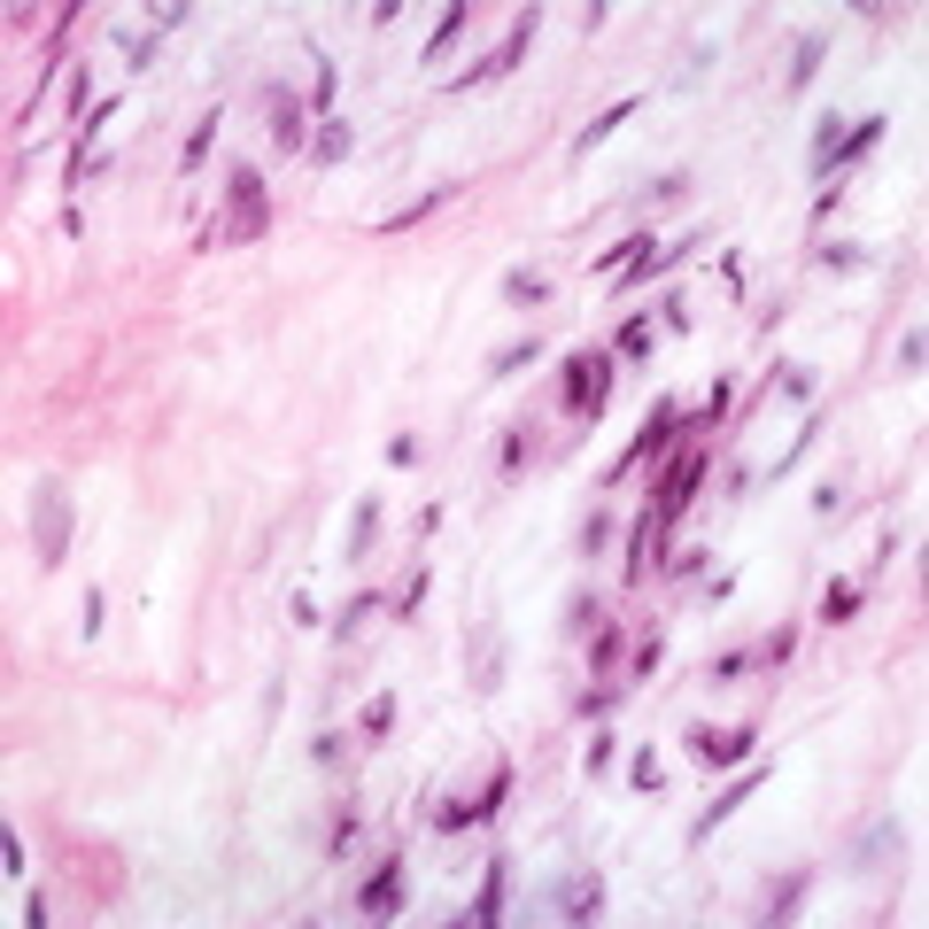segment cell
Masks as SVG:
<instances>
[{
  "label": "cell",
  "mask_w": 929,
  "mask_h": 929,
  "mask_svg": "<svg viewBox=\"0 0 929 929\" xmlns=\"http://www.w3.org/2000/svg\"><path fill=\"white\" fill-rule=\"evenodd\" d=\"M24 527H32V558H39V565H62L70 527H78V512H70V480H62V473H39V480H32Z\"/></svg>",
  "instance_id": "obj_1"
},
{
  "label": "cell",
  "mask_w": 929,
  "mask_h": 929,
  "mask_svg": "<svg viewBox=\"0 0 929 929\" xmlns=\"http://www.w3.org/2000/svg\"><path fill=\"white\" fill-rule=\"evenodd\" d=\"M264 225H272L264 171H257V163H233V171H225V240H257Z\"/></svg>",
  "instance_id": "obj_2"
},
{
  "label": "cell",
  "mask_w": 929,
  "mask_h": 929,
  "mask_svg": "<svg viewBox=\"0 0 929 929\" xmlns=\"http://www.w3.org/2000/svg\"><path fill=\"white\" fill-rule=\"evenodd\" d=\"M674 434H682V403H674V395H658L651 403V418H643V434L620 450V465H605V480H628V473H643L651 457H666V442Z\"/></svg>",
  "instance_id": "obj_3"
},
{
  "label": "cell",
  "mask_w": 929,
  "mask_h": 929,
  "mask_svg": "<svg viewBox=\"0 0 929 929\" xmlns=\"http://www.w3.org/2000/svg\"><path fill=\"white\" fill-rule=\"evenodd\" d=\"M605 395H612V357L605 349H573L565 357V410L573 418H597Z\"/></svg>",
  "instance_id": "obj_4"
},
{
  "label": "cell",
  "mask_w": 929,
  "mask_h": 929,
  "mask_svg": "<svg viewBox=\"0 0 929 929\" xmlns=\"http://www.w3.org/2000/svg\"><path fill=\"white\" fill-rule=\"evenodd\" d=\"M705 473H713V457H705V450H682V457L666 465V480H658V503H651V520H658V527H674V520L690 512V496L705 488Z\"/></svg>",
  "instance_id": "obj_5"
},
{
  "label": "cell",
  "mask_w": 929,
  "mask_h": 929,
  "mask_svg": "<svg viewBox=\"0 0 929 929\" xmlns=\"http://www.w3.org/2000/svg\"><path fill=\"white\" fill-rule=\"evenodd\" d=\"M465 682H473V698H496L503 690V628L496 620H473L465 628Z\"/></svg>",
  "instance_id": "obj_6"
},
{
  "label": "cell",
  "mask_w": 929,
  "mask_h": 929,
  "mask_svg": "<svg viewBox=\"0 0 929 929\" xmlns=\"http://www.w3.org/2000/svg\"><path fill=\"white\" fill-rule=\"evenodd\" d=\"M543 914H550V921H597V914H605V883H597V876H558V883L543 891Z\"/></svg>",
  "instance_id": "obj_7"
},
{
  "label": "cell",
  "mask_w": 929,
  "mask_h": 929,
  "mask_svg": "<svg viewBox=\"0 0 929 929\" xmlns=\"http://www.w3.org/2000/svg\"><path fill=\"white\" fill-rule=\"evenodd\" d=\"M503 790H512V775L496 767L480 798H450V806H434V829H442V836H457V829H480V821H488V813L503 806Z\"/></svg>",
  "instance_id": "obj_8"
},
{
  "label": "cell",
  "mask_w": 929,
  "mask_h": 929,
  "mask_svg": "<svg viewBox=\"0 0 929 929\" xmlns=\"http://www.w3.org/2000/svg\"><path fill=\"white\" fill-rule=\"evenodd\" d=\"M395 906H403V853H388V860L365 876V891H357V914H365V921H388Z\"/></svg>",
  "instance_id": "obj_9"
},
{
  "label": "cell",
  "mask_w": 929,
  "mask_h": 929,
  "mask_svg": "<svg viewBox=\"0 0 929 929\" xmlns=\"http://www.w3.org/2000/svg\"><path fill=\"white\" fill-rule=\"evenodd\" d=\"M759 783H767V775H759V767H743V775H728V790H713V806H705V813L690 821V844H705V836H713V829H720V821H728V813H736V806H743V798H751Z\"/></svg>",
  "instance_id": "obj_10"
},
{
  "label": "cell",
  "mask_w": 929,
  "mask_h": 929,
  "mask_svg": "<svg viewBox=\"0 0 929 929\" xmlns=\"http://www.w3.org/2000/svg\"><path fill=\"white\" fill-rule=\"evenodd\" d=\"M690 751L705 767H743L751 759V728H690Z\"/></svg>",
  "instance_id": "obj_11"
},
{
  "label": "cell",
  "mask_w": 929,
  "mask_h": 929,
  "mask_svg": "<svg viewBox=\"0 0 929 929\" xmlns=\"http://www.w3.org/2000/svg\"><path fill=\"white\" fill-rule=\"evenodd\" d=\"M380 520H388V503H380V488H365V496H357V512H349V543H342V558H349V565H357V558H372Z\"/></svg>",
  "instance_id": "obj_12"
},
{
  "label": "cell",
  "mask_w": 929,
  "mask_h": 929,
  "mask_svg": "<svg viewBox=\"0 0 929 929\" xmlns=\"http://www.w3.org/2000/svg\"><path fill=\"white\" fill-rule=\"evenodd\" d=\"M535 32H543V9H520V16H512V32H503V47L488 55V62H496V78L527 62V47H535Z\"/></svg>",
  "instance_id": "obj_13"
},
{
  "label": "cell",
  "mask_w": 929,
  "mask_h": 929,
  "mask_svg": "<svg viewBox=\"0 0 929 929\" xmlns=\"http://www.w3.org/2000/svg\"><path fill=\"white\" fill-rule=\"evenodd\" d=\"M503 883H512V868H503V860H488V876H480V898H473V929H496L503 921Z\"/></svg>",
  "instance_id": "obj_14"
},
{
  "label": "cell",
  "mask_w": 929,
  "mask_h": 929,
  "mask_svg": "<svg viewBox=\"0 0 929 929\" xmlns=\"http://www.w3.org/2000/svg\"><path fill=\"white\" fill-rule=\"evenodd\" d=\"M898 844H906V829H898V821H876V829L853 844V853H844V868H876V860H891V853H898Z\"/></svg>",
  "instance_id": "obj_15"
},
{
  "label": "cell",
  "mask_w": 929,
  "mask_h": 929,
  "mask_svg": "<svg viewBox=\"0 0 929 929\" xmlns=\"http://www.w3.org/2000/svg\"><path fill=\"white\" fill-rule=\"evenodd\" d=\"M829 62V32H798V47H790V94H806L813 86V70Z\"/></svg>",
  "instance_id": "obj_16"
},
{
  "label": "cell",
  "mask_w": 929,
  "mask_h": 929,
  "mask_svg": "<svg viewBox=\"0 0 929 929\" xmlns=\"http://www.w3.org/2000/svg\"><path fill=\"white\" fill-rule=\"evenodd\" d=\"M635 109H643V102L628 94V102H612L605 117H588V124H581V140H573V155H588V147H605V140H612V132H620V124L635 117Z\"/></svg>",
  "instance_id": "obj_17"
},
{
  "label": "cell",
  "mask_w": 929,
  "mask_h": 929,
  "mask_svg": "<svg viewBox=\"0 0 929 929\" xmlns=\"http://www.w3.org/2000/svg\"><path fill=\"white\" fill-rule=\"evenodd\" d=\"M442 202H457V187H450V179H442V187H427V194H418V202H403L395 217H380V233H403V225H427V217H434Z\"/></svg>",
  "instance_id": "obj_18"
},
{
  "label": "cell",
  "mask_w": 929,
  "mask_h": 929,
  "mask_svg": "<svg viewBox=\"0 0 929 929\" xmlns=\"http://www.w3.org/2000/svg\"><path fill=\"white\" fill-rule=\"evenodd\" d=\"M876 248L868 240H821V272H868Z\"/></svg>",
  "instance_id": "obj_19"
},
{
  "label": "cell",
  "mask_w": 929,
  "mask_h": 929,
  "mask_svg": "<svg viewBox=\"0 0 929 929\" xmlns=\"http://www.w3.org/2000/svg\"><path fill=\"white\" fill-rule=\"evenodd\" d=\"M210 140H217V109H202V117H194V132H187V147H179V171H187V179L210 163Z\"/></svg>",
  "instance_id": "obj_20"
},
{
  "label": "cell",
  "mask_w": 929,
  "mask_h": 929,
  "mask_svg": "<svg viewBox=\"0 0 929 929\" xmlns=\"http://www.w3.org/2000/svg\"><path fill=\"white\" fill-rule=\"evenodd\" d=\"M876 140H883V117H860V124H844V140H836V163H860ZM836 163H829V171H836Z\"/></svg>",
  "instance_id": "obj_21"
},
{
  "label": "cell",
  "mask_w": 929,
  "mask_h": 929,
  "mask_svg": "<svg viewBox=\"0 0 929 929\" xmlns=\"http://www.w3.org/2000/svg\"><path fill=\"white\" fill-rule=\"evenodd\" d=\"M651 248H658V240H651V233H635V240H620V248H605V257H597V272H605V279H620V272H635V264L651 257Z\"/></svg>",
  "instance_id": "obj_22"
},
{
  "label": "cell",
  "mask_w": 929,
  "mask_h": 929,
  "mask_svg": "<svg viewBox=\"0 0 929 929\" xmlns=\"http://www.w3.org/2000/svg\"><path fill=\"white\" fill-rule=\"evenodd\" d=\"M836 140H844V117H821V124H813V155H806V171H813V179H829Z\"/></svg>",
  "instance_id": "obj_23"
},
{
  "label": "cell",
  "mask_w": 929,
  "mask_h": 929,
  "mask_svg": "<svg viewBox=\"0 0 929 929\" xmlns=\"http://www.w3.org/2000/svg\"><path fill=\"white\" fill-rule=\"evenodd\" d=\"M457 39H465V0H450V9H442V24L427 32V62H442Z\"/></svg>",
  "instance_id": "obj_24"
},
{
  "label": "cell",
  "mask_w": 929,
  "mask_h": 929,
  "mask_svg": "<svg viewBox=\"0 0 929 929\" xmlns=\"http://www.w3.org/2000/svg\"><path fill=\"white\" fill-rule=\"evenodd\" d=\"M806 883H813V876H783V883L767 891V906H759V921H790V914H798V898H806Z\"/></svg>",
  "instance_id": "obj_25"
},
{
  "label": "cell",
  "mask_w": 929,
  "mask_h": 929,
  "mask_svg": "<svg viewBox=\"0 0 929 929\" xmlns=\"http://www.w3.org/2000/svg\"><path fill=\"white\" fill-rule=\"evenodd\" d=\"M713 62H720V47H713V39H698V47L682 55V70H674V86H666V94H690V86H698V78H705Z\"/></svg>",
  "instance_id": "obj_26"
},
{
  "label": "cell",
  "mask_w": 929,
  "mask_h": 929,
  "mask_svg": "<svg viewBox=\"0 0 929 929\" xmlns=\"http://www.w3.org/2000/svg\"><path fill=\"white\" fill-rule=\"evenodd\" d=\"M535 357H543V342L527 333V342H512V349H496V357H488V380H512V372H527Z\"/></svg>",
  "instance_id": "obj_27"
},
{
  "label": "cell",
  "mask_w": 929,
  "mask_h": 929,
  "mask_svg": "<svg viewBox=\"0 0 929 929\" xmlns=\"http://www.w3.org/2000/svg\"><path fill=\"white\" fill-rule=\"evenodd\" d=\"M813 442H821V418H806V427H798V442H790V450H783V457L767 465V480H790V473L806 465V450H813Z\"/></svg>",
  "instance_id": "obj_28"
},
{
  "label": "cell",
  "mask_w": 929,
  "mask_h": 929,
  "mask_svg": "<svg viewBox=\"0 0 929 929\" xmlns=\"http://www.w3.org/2000/svg\"><path fill=\"white\" fill-rule=\"evenodd\" d=\"M372 612H380V588H357V597H349L342 612H333V635H357V628H365Z\"/></svg>",
  "instance_id": "obj_29"
},
{
  "label": "cell",
  "mask_w": 929,
  "mask_h": 929,
  "mask_svg": "<svg viewBox=\"0 0 929 929\" xmlns=\"http://www.w3.org/2000/svg\"><path fill=\"white\" fill-rule=\"evenodd\" d=\"M503 302H520V310L527 302H550V279L543 272H503Z\"/></svg>",
  "instance_id": "obj_30"
},
{
  "label": "cell",
  "mask_w": 929,
  "mask_h": 929,
  "mask_svg": "<svg viewBox=\"0 0 929 929\" xmlns=\"http://www.w3.org/2000/svg\"><path fill=\"white\" fill-rule=\"evenodd\" d=\"M853 612H860V588H853V581H829V597H821V620H829V628H844Z\"/></svg>",
  "instance_id": "obj_31"
},
{
  "label": "cell",
  "mask_w": 929,
  "mask_h": 929,
  "mask_svg": "<svg viewBox=\"0 0 929 929\" xmlns=\"http://www.w3.org/2000/svg\"><path fill=\"white\" fill-rule=\"evenodd\" d=\"M427 588H434V573H410V581L395 588V597H388V612H395V620H418V605H427Z\"/></svg>",
  "instance_id": "obj_32"
},
{
  "label": "cell",
  "mask_w": 929,
  "mask_h": 929,
  "mask_svg": "<svg viewBox=\"0 0 929 929\" xmlns=\"http://www.w3.org/2000/svg\"><path fill=\"white\" fill-rule=\"evenodd\" d=\"M272 132H279V147H302V102H287V86L272 102Z\"/></svg>",
  "instance_id": "obj_33"
},
{
  "label": "cell",
  "mask_w": 929,
  "mask_h": 929,
  "mask_svg": "<svg viewBox=\"0 0 929 929\" xmlns=\"http://www.w3.org/2000/svg\"><path fill=\"white\" fill-rule=\"evenodd\" d=\"M333 94H342V78H333V62L310 47V109H333Z\"/></svg>",
  "instance_id": "obj_34"
},
{
  "label": "cell",
  "mask_w": 929,
  "mask_h": 929,
  "mask_svg": "<svg viewBox=\"0 0 929 929\" xmlns=\"http://www.w3.org/2000/svg\"><path fill=\"white\" fill-rule=\"evenodd\" d=\"M349 147H357V132H349V124H325V132L310 140V163H342Z\"/></svg>",
  "instance_id": "obj_35"
},
{
  "label": "cell",
  "mask_w": 929,
  "mask_h": 929,
  "mask_svg": "<svg viewBox=\"0 0 929 929\" xmlns=\"http://www.w3.org/2000/svg\"><path fill=\"white\" fill-rule=\"evenodd\" d=\"M720 418H728V380H713V395L698 410H682V427H720Z\"/></svg>",
  "instance_id": "obj_36"
},
{
  "label": "cell",
  "mask_w": 929,
  "mask_h": 929,
  "mask_svg": "<svg viewBox=\"0 0 929 929\" xmlns=\"http://www.w3.org/2000/svg\"><path fill=\"white\" fill-rule=\"evenodd\" d=\"M102 628H109V597H102V588H86V612H78V635H86V651L102 643Z\"/></svg>",
  "instance_id": "obj_37"
},
{
  "label": "cell",
  "mask_w": 929,
  "mask_h": 929,
  "mask_svg": "<svg viewBox=\"0 0 929 929\" xmlns=\"http://www.w3.org/2000/svg\"><path fill=\"white\" fill-rule=\"evenodd\" d=\"M790 651H798V628H775L767 643H751V666H783Z\"/></svg>",
  "instance_id": "obj_38"
},
{
  "label": "cell",
  "mask_w": 929,
  "mask_h": 929,
  "mask_svg": "<svg viewBox=\"0 0 929 929\" xmlns=\"http://www.w3.org/2000/svg\"><path fill=\"white\" fill-rule=\"evenodd\" d=\"M767 380H775L783 395H798V403H813V365H775Z\"/></svg>",
  "instance_id": "obj_39"
},
{
  "label": "cell",
  "mask_w": 929,
  "mask_h": 929,
  "mask_svg": "<svg viewBox=\"0 0 929 929\" xmlns=\"http://www.w3.org/2000/svg\"><path fill=\"white\" fill-rule=\"evenodd\" d=\"M651 349H658L651 318H628V325H620V357H651Z\"/></svg>",
  "instance_id": "obj_40"
},
{
  "label": "cell",
  "mask_w": 929,
  "mask_h": 929,
  "mask_svg": "<svg viewBox=\"0 0 929 929\" xmlns=\"http://www.w3.org/2000/svg\"><path fill=\"white\" fill-rule=\"evenodd\" d=\"M921 357H929V333L906 325V333H898V372H921Z\"/></svg>",
  "instance_id": "obj_41"
},
{
  "label": "cell",
  "mask_w": 929,
  "mask_h": 929,
  "mask_svg": "<svg viewBox=\"0 0 929 929\" xmlns=\"http://www.w3.org/2000/svg\"><path fill=\"white\" fill-rule=\"evenodd\" d=\"M605 543H612V520H605V512H588V520H581V558H597Z\"/></svg>",
  "instance_id": "obj_42"
},
{
  "label": "cell",
  "mask_w": 929,
  "mask_h": 929,
  "mask_svg": "<svg viewBox=\"0 0 929 929\" xmlns=\"http://www.w3.org/2000/svg\"><path fill=\"white\" fill-rule=\"evenodd\" d=\"M628 783H635V790H658V783H666V775H658V751H635V767H628Z\"/></svg>",
  "instance_id": "obj_43"
},
{
  "label": "cell",
  "mask_w": 929,
  "mask_h": 929,
  "mask_svg": "<svg viewBox=\"0 0 929 929\" xmlns=\"http://www.w3.org/2000/svg\"><path fill=\"white\" fill-rule=\"evenodd\" d=\"M388 728H395V698H372L365 705V736H388Z\"/></svg>",
  "instance_id": "obj_44"
},
{
  "label": "cell",
  "mask_w": 929,
  "mask_h": 929,
  "mask_svg": "<svg viewBox=\"0 0 929 929\" xmlns=\"http://www.w3.org/2000/svg\"><path fill=\"white\" fill-rule=\"evenodd\" d=\"M612 658H620V635H612V628H597V643H588V666H597V674H605Z\"/></svg>",
  "instance_id": "obj_45"
},
{
  "label": "cell",
  "mask_w": 929,
  "mask_h": 929,
  "mask_svg": "<svg viewBox=\"0 0 929 929\" xmlns=\"http://www.w3.org/2000/svg\"><path fill=\"white\" fill-rule=\"evenodd\" d=\"M628 658H635V682H651V674H658V635H643Z\"/></svg>",
  "instance_id": "obj_46"
},
{
  "label": "cell",
  "mask_w": 929,
  "mask_h": 929,
  "mask_svg": "<svg viewBox=\"0 0 929 929\" xmlns=\"http://www.w3.org/2000/svg\"><path fill=\"white\" fill-rule=\"evenodd\" d=\"M388 465L410 473V465H418V434H395V442H388Z\"/></svg>",
  "instance_id": "obj_47"
},
{
  "label": "cell",
  "mask_w": 929,
  "mask_h": 929,
  "mask_svg": "<svg viewBox=\"0 0 929 929\" xmlns=\"http://www.w3.org/2000/svg\"><path fill=\"white\" fill-rule=\"evenodd\" d=\"M310 759H318V767H333V759H342V736L318 728V736H310Z\"/></svg>",
  "instance_id": "obj_48"
},
{
  "label": "cell",
  "mask_w": 929,
  "mask_h": 929,
  "mask_svg": "<svg viewBox=\"0 0 929 929\" xmlns=\"http://www.w3.org/2000/svg\"><path fill=\"white\" fill-rule=\"evenodd\" d=\"M743 666H751V651H720V658H713V682H736Z\"/></svg>",
  "instance_id": "obj_49"
},
{
  "label": "cell",
  "mask_w": 929,
  "mask_h": 929,
  "mask_svg": "<svg viewBox=\"0 0 929 929\" xmlns=\"http://www.w3.org/2000/svg\"><path fill=\"white\" fill-rule=\"evenodd\" d=\"M565 628H597V597H573L565 605Z\"/></svg>",
  "instance_id": "obj_50"
},
{
  "label": "cell",
  "mask_w": 929,
  "mask_h": 929,
  "mask_svg": "<svg viewBox=\"0 0 929 929\" xmlns=\"http://www.w3.org/2000/svg\"><path fill=\"white\" fill-rule=\"evenodd\" d=\"M573 713H581V720H605V713H612V690H588V698H581Z\"/></svg>",
  "instance_id": "obj_51"
},
{
  "label": "cell",
  "mask_w": 929,
  "mask_h": 929,
  "mask_svg": "<svg viewBox=\"0 0 929 929\" xmlns=\"http://www.w3.org/2000/svg\"><path fill=\"white\" fill-rule=\"evenodd\" d=\"M651 194H658V202H674V194H690V171H666V179H651Z\"/></svg>",
  "instance_id": "obj_52"
},
{
  "label": "cell",
  "mask_w": 929,
  "mask_h": 929,
  "mask_svg": "<svg viewBox=\"0 0 929 929\" xmlns=\"http://www.w3.org/2000/svg\"><path fill=\"white\" fill-rule=\"evenodd\" d=\"M720 279H728V295H743V287H751V279H743V257H736V248L720 257Z\"/></svg>",
  "instance_id": "obj_53"
}]
</instances>
